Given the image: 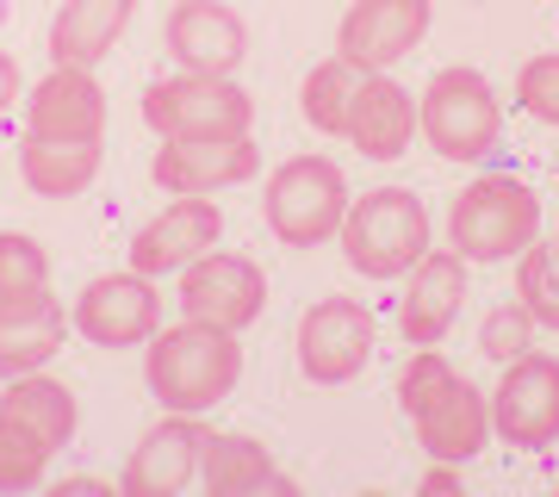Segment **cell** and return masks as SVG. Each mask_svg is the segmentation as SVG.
Listing matches in <instances>:
<instances>
[{
  "instance_id": "obj_1",
  "label": "cell",
  "mask_w": 559,
  "mask_h": 497,
  "mask_svg": "<svg viewBox=\"0 0 559 497\" xmlns=\"http://www.w3.org/2000/svg\"><path fill=\"white\" fill-rule=\"evenodd\" d=\"M143 379L162 398V411H180V417L218 411L242 379L237 330H218V323H200V318L175 323V330H156L143 342Z\"/></svg>"
},
{
  "instance_id": "obj_2",
  "label": "cell",
  "mask_w": 559,
  "mask_h": 497,
  "mask_svg": "<svg viewBox=\"0 0 559 497\" xmlns=\"http://www.w3.org/2000/svg\"><path fill=\"white\" fill-rule=\"evenodd\" d=\"M342 261L367 280H404L429 256V205L411 187H373L348 199L342 218Z\"/></svg>"
},
{
  "instance_id": "obj_3",
  "label": "cell",
  "mask_w": 559,
  "mask_h": 497,
  "mask_svg": "<svg viewBox=\"0 0 559 497\" xmlns=\"http://www.w3.org/2000/svg\"><path fill=\"white\" fill-rule=\"evenodd\" d=\"M540 237V199L516 175H479L448 205V242L466 261H510Z\"/></svg>"
},
{
  "instance_id": "obj_4",
  "label": "cell",
  "mask_w": 559,
  "mask_h": 497,
  "mask_svg": "<svg viewBox=\"0 0 559 497\" xmlns=\"http://www.w3.org/2000/svg\"><path fill=\"white\" fill-rule=\"evenodd\" d=\"M348 199L355 193H348V180L330 156H293L261 187V218L286 249H318V242L342 237Z\"/></svg>"
},
{
  "instance_id": "obj_5",
  "label": "cell",
  "mask_w": 559,
  "mask_h": 497,
  "mask_svg": "<svg viewBox=\"0 0 559 497\" xmlns=\"http://www.w3.org/2000/svg\"><path fill=\"white\" fill-rule=\"evenodd\" d=\"M143 125H150L162 143L249 138L255 99L242 94L230 75H193V69H180V75L143 87Z\"/></svg>"
},
{
  "instance_id": "obj_6",
  "label": "cell",
  "mask_w": 559,
  "mask_h": 497,
  "mask_svg": "<svg viewBox=\"0 0 559 497\" xmlns=\"http://www.w3.org/2000/svg\"><path fill=\"white\" fill-rule=\"evenodd\" d=\"M417 131L441 162H485L503 138V106L479 69H441L417 99Z\"/></svg>"
},
{
  "instance_id": "obj_7",
  "label": "cell",
  "mask_w": 559,
  "mask_h": 497,
  "mask_svg": "<svg viewBox=\"0 0 559 497\" xmlns=\"http://www.w3.org/2000/svg\"><path fill=\"white\" fill-rule=\"evenodd\" d=\"M491 429H498L510 448H554L559 441V360L554 355H516L503 360V379L491 392Z\"/></svg>"
},
{
  "instance_id": "obj_8",
  "label": "cell",
  "mask_w": 559,
  "mask_h": 497,
  "mask_svg": "<svg viewBox=\"0 0 559 497\" xmlns=\"http://www.w3.org/2000/svg\"><path fill=\"white\" fill-rule=\"evenodd\" d=\"M373 311L360 298H318L299 318V374L311 386H348L373 360Z\"/></svg>"
},
{
  "instance_id": "obj_9",
  "label": "cell",
  "mask_w": 559,
  "mask_h": 497,
  "mask_svg": "<svg viewBox=\"0 0 559 497\" xmlns=\"http://www.w3.org/2000/svg\"><path fill=\"white\" fill-rule=\"evenodd\" d=\"M69 318H75V330L94 348H138V342H150L162 330V293L150 274L124 268V274L87 280Z\"/></svg>"
},
{
  "instance_id": "obj_10",
  "label": "cell",
  "mask_w": 559,
  "mask_h": 497,
  "mask_svg": "<svg viewBox=\"0 0 559 497\" xmlns=\"http://www.w3.org/2000/svg\"><path fill=\"white\" fill-rule=\"evenodd\" d=\"M267 305V274H261L249 256H224V249H205L200 261L180 268V311L200 323H218V330H249Z\"/></svg>"
},
{
  "instance_id": "obj_11",
  "label": "cell",
  "mask_w": 559,
  "mask_h": 497,
  "mask_svg": "<svg viewBox=\"0 0 559 497\" xmlns=\"http://www.w3.org/2000/svg\"><path fill=\"white\" fill-rule=\"evenodd\" d=\"M429 32V0H355L336 25V57H348L360 75H385L404 62Z\"/></svg>"
},
{
  "instance_id": "obj_12",
  "label": "cell",
  "mask_w": 559,
  "mask_h": 497,
  "mask_svg": "<svg viewBox=\"0 0 559 497\" xmlns=\"http://www.w3.org/2000/svg\"><path fill=\"white\" fill-rule=\"evenodd\" d=\"M224 237V212L205 193H175V205H162L156 218L131 237V268L150 280L180 274L187 261H200L205 249H218Z\"/></svg>"
},
{
  "instance_id": "obj_13",
  "label": "cell",
  "mask_w": 559,
  "mask_h": 497,
  "mask_svg": "<svg viewBox=\"0 0 559 497\" xmlns=\"http://www.w3.org/2000/svg\"><path fill=\"white\" fill-rule=\"evenodd\" d=\"M162 44L193 75H237V62L249 57V25L224 0H180L162 25Z\"/></svg>"
},
{
  "instance_id": "obj_14",
  "label": "cell",
  "mask_w": 559,
  "mask_h": 497,
  "mask_svg": "<svg viewBox=\"0 0 559 497\" xmlns=\"http://www.w3.org/2000/svg\"><path fill=\"white\" fill-rule=\"evenodd\" d=\"M200 448H205L200 417L168 411V417L131 448V460H124V473H119V492L124 497H175V492H187V485L200 478Z\"/></svg>"
},
{
  "instance_id": "obj_15",
  "label": "cell",
  "mask_w": 559,
  "mask_h": 497,
  "mask_svg": "<svg viewBox=\"0 0 559 497\" xmlns=\"http://www.w3.org/2000/svg\"><path fill=\"white\" fill-rule=\"evenodd\" d=\"M25 131L32 138H62V143H100L106 131V94L94 69H69L57 62L50 75L25 99Z\"/></svg>"
},
{
  "instance_id": "obj_16",
  "label": "cell",
  "mask_w": 559,
  "mask_h": 497,
  "mask_svg": "<svg viewBox=\"0 0 559 497\" xmlns=\"http://www.w3.org/2000/svg\"><path fill=\"white\" fill-rule=\"evenodd\" d=\"M162 193H224L261 175V150L249 138H200V143H162L150 162Z\"/></svg>"
},
{
  "instance_id": "obj_17",
  "label": "cell",
  "mask_w": 559,
  "mask_h": 497,
  "mask_svg": "<svg viewBox=\"0 0 559 497\" xmlns=\"http://www.w3.org/2000/svg\"><path fill=\"white\" fill-rule=\"evenodd\" d=\"M460 305H466V256L460 249H429V256L411 268V293L399 305V330L411 348H436L448 330L460 323Z\"/></svg>"
},
{
  "instance_id": "obj_18",
  "label": "cell",
  "mask_w": 559,
  "mask_h": 497,
  "mask_svg": "<svg viewBox=\"0 0 559 497\" xmlns=\"http://www.w3.org/2000/svg\"><path fill=\"white\" fill-rule=\"evenodd\" d=\"M69 323L75 318H62V298H50V286L44 293H7L0 298V379L44 374L62 355Z\"/></svg>"
},
{
  "instance_id": "obj_19",
  "label": "cell",
  "mask_w": 559,
  "mask_h": 497,
  "mask_svg": "<svg viewBox=\"0 0 559 497\" xmlns=\"http://www.w3.org/2000/svg\"><path fill=\"white\" fill-rule=\"evenodd\" d=\"M411 423H417L423 454L429 460H454V466H466L485 441L498 436V429H491V398H485L473 379H454V386H448L429 411H417Z\"/></svg>"
},
{
  "instance_id": "obj_20",
  "label": "cell",
  "mask_w": 559,
  "mask_h": 497,
  "mask_svg": "<svg viewBox=\"0 0 559 497\" xmlns=\"http://www.w3.org/2000/svg\"><path fill=\"white\" fill-rule=\"evenodd\" d=\"M411 138H417V99H411V87H399L392 75H367L355 94V113H348V143L360 156L392 162L411 150Z\"/></svg>"
},
{
  "instance_id": "obj_21",
  "label": "cell",
  "mask_w": 559,
  "mask_h": 497,
  "mask_svg": "<svg viewBox=\"0 0 559 497\" xmlns=\"http://www.w3.org/2000/svg\"><path fill=\"white\" fill-rule=\"evenodd\" d=\"M131 13H138V0H62L50 20V62H69V69L106 62Z\"/></svg>"
},
{
  "instance_id": "obj_22",
  "label": "cell",
  "mask_w": 559,
  "mask_h": 497,
  "mask_svg": "<svg viewBox=\"0 0 559 497\" xmlns=\"http://www.w3.org/2000/svg\"><path fill=\"white\" fill-rule=\"evenodd\" d=\"M200 478L212 497H242V492H293V478L274 473V454L255 436H212L200 448Z\"/></svg>"
},
{
  "instance_id": "obj_23",
  "label": "cell",
  "mask_w": 559,
  "mask_h": 497,
  "mask_svg": "<svg viewBox=\"0 0 559 497\" xmlns=\"http://www.w3.org/2000/svg\"><path fill=\"white\" fill-rule=\"evenodd\" d=\"M0 417H13L20 429L44 441V448H69L75 441V392L62 379H44V374H20L0 386Z\"/></svg>"
},
{
  "instance_id": "obj_24",
  "label": "cell",
  "mask_w": 559,
  "mask_h": 497,
  "mask_svg": "<svg viewBox=\"0 0 559 497\" xmlns=\"http://www.w3.org/2000/svg\"><path fill=\"white\" fill-rule=\"evenodd\" d=\"M100 175V143H62V138H32L20 143V180L38 199H75Z\"/></svg>"
},
{
  "instance_id": "obj_25",
  "label": "cell",
  "mask_w": 559,
  "mask_h": 497,
  "mask_svg": "<svg viewBox=\"0 0 559 497\" xmlns=\"http://www.w3.org/2000/svg\"><path fill=\"white\" fill-rule=\"evenodd\" d=\"M360 69L348 57H323L311 75H305L299 87V113L311 131H323V138H348V113H355V94H360Z\"/></svg>"
},
{
  "instance_id": "obj_26",
  "label": "cell",
  "mask_w": 559,
  "mask_h": 497,
  "mask_svg": "<svg viewBox=\"0 0 559 497\" xmlns=\"http://www.w3.org/2000/svg\"><path fill=\"white\" fill-rule=\"evenodd\" d=\"M516 298L535 311L540 330H559V237L528 242L516 261Z\"/></svg>"
},
{
  "instance_id": "obj_27",
  "label": "cell",
  "mask_w": 559,
  "mask_h": 497,
  "mask_svg": "<svg viewBox=\"0 0 559 497\" xmlns=\"http://www.w3.org/2000/svg\"><path fill=\"white\" fill-rule=\"evenodd\" d=\"M57 448H44L32 429H20L13 417H0V497H20L44 485V466H50Z\"/></svg>"
},
{
  "instance_id": "obj_28",
  "label": "cell",
  "mask_w": 559,
  "mask_h": 497,
  "mask_svg": "<svg viewBox=\"0 0 559 497\" xmlns=\"http://www.w3.org/2000/svg\"><path fill=\"white\" fill-rule=\"evenodd\" d=\"M50 286V256L25 230H0V298L7 293H44Z\"/></svg>"
},
{
  "instance_id": "obj_29",
  "label": "cell",
  "mask_w": 559,
  "mask_h": 497,
  "mask_svg": "<svg viewBox=\"0 0 559 497\" xmlns=\"http://www.w3.org/2000/svg\"><path fill=\"white\" fill-rule=\"evenodd\" d=\"M535 311L522 305V298H510V305H498L491 318L479 323V355H491L503 367V360H516V355H528L535 348Z\"/></svg>"
},
{
  "instance_id": "obj_30",
  "label": "cell",
  "mask_w": 559,
  "mask_h": 497,
  "mask_svg": "<svg viewBox=\"0 0 559 497\" xmlns=\"http://www.w3.org/2000/svg\"><path fill=\"white\" fill-rule=\"evenodd\" d=\"M454 367H448V355L441 348H417V355L404 360V374H399V404H404V417H417V411H429L448 386H454Z\"/></svg>"
},
{
  "instance_id": "obj_31",
  "label": "cell",
  "mask_w": 559,
  "mask_h": 497,
  "mask_svg": "<svg viewBox=\"0 0 559 497\" xmlns=\"http://www.w3.org/2000/svg\"><path fill=\"white\" fill-rule=\"evenodd\" d=\"M516 106L528 113L535 125H554L559 131V50L547 57H528L516 75Z\"/></svg>"
},
{
  "instance_id": "obj_32",
  "label": "cell",
  "mask_w": 559,
  "mask_h": 497,
  "mask_svg": "<svg viewBox=\"0 0 559 497\" xmlns=\"http://www.w3.org/2000/svg\"><path fill=\"white\" fill-rule=\"evenodd\" d=\"M13 99H20V62L0 50V119L13 113Z\"/></svg>"
},
{
  "instance_id": "obj_33",
  "label": "cell",
  "mask_w": 559,
  "mask_h": 497,
  "mask_svg": "<svg viewBox=\"0 0 559 497\" xmlns=\"http://www.w3.org/2000/svg\"><path fill=\"white\" fill-rule=\"evenodd\" d=\"M423 492H460V466H454V460H441L436 473L423 478Z\"/></svg>"
},
{
  "instance_id": "obj_34",
  "label": "cell",
  "mask_w": 559,
  "mask_h": 497,
  "mask_svg": "<svg viewBox=\"0 0 559 497\" xmlns=\"http://www.w3.org/2000/svg\"><path fill=\"white\" fill-rule=\"evenodd\" d=\"M0 20H7V0H0Z\"/></svg>"
}]
</instances>
